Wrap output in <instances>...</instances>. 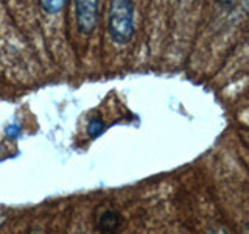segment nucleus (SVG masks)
Masks as SVG:
<instances>
[{"instance_id":"nucleus-7","label":"nucleus","mask_w":249,"mask_h":234,"mask_svg":"<svg viewBox=\"0 0 249 234\" xmlns=\"http://www.w3.org/2000/svg\"><path fill=\"white\" fill-rule=\"evenodd\" d=\"M212 234H226V233H224L223 230H216V231H213Z\"/></svg>"},{"instance_id":"nucleus-3","label":"nucleus","mask_w":249,"mask_h":234,"mask_svg":"<svg viewBox=\"0 0 249 234\" xmlns=\"http://www.w3.org/2000/svg\"><path fill=\"white\" fill-rule=\"evenodd\" d=\"M120 225V217L119 214L112 213V211H107L103 215H101V223H100V228L101 231L105 233H114Z\"/></svg>"},{"instance_id":"nucleus-1","label":"nucleus","mask_w":249,"mask_h":234,"mask_svg":"<svg viewBox=\"0 0 249 234\" xmlns=\"http://www.w3.org/2000/svg\"><path fill=\"white\" fill-rule=\"evenodd\" d=\"M107 30L115 44H129L136 31V6L132 0H111L107 11Z\"/></svg>"},{"instance_id":"nucleus-2","label":"nucleus","mask_w":249,"mask_h":234,"mask_svg":"<svg viewBox=\"0 0 249 234\" xmlns=\"http://www.w3.org/2000/svg\"><path fill=\"white\" fill-rule=\"evenodd\" d=\"M76 27L83 35L95 30L100 18V0H75Z\"/></svg>"},{"instance_id":"nucleus-8","label":"nucleus","mask_w":249,"mask_h":234,"mask_svg":"<svg viewBox=\"0 0 249 234\" xmlns=\"http://www.w3.org/2000/svg\"><path fill=\"white\" fill-rule=\"evenodd\" d=\"M245 234H249V225L245 228Z\"/></svg>"},{"instance_id":"nucleus-6","label":"nucleus","mask_w":249,"mask_h":234,"mask_svg":"<svg viewBox=\"0 0 249 234\" xmlns=\"http://www.w3.org/2000/svg\"><path fill=\"white\" fill-rule=\"evenodd\" d=\"M215 2H218V3H231V2H233V0H215Z\"/></svg>"},{"instance_id":"nucleus-5","label":"nucleus","mask_w":249,"mask_h":234,"mask_svg":"<svg viewBox=\"0 0 249 234\" xmlns=\"http://www.w3.org/2000/svg\"><path fill=\"white\" fill-rule=\"evenodd\" d=\"M88 131H89V135H90L92 137H97L98 135H101V133L105 131V125H103V122H101V120L95 119V120H92V122L89 123Z\"/></svg>"},{"instance_id":"nucleus-4","label":"nucleus","mask_w":249,"mask_h":234,"mask_svg":"<svg viewBox=\"0 0 249 234\" xmlns=\"http://www.w3.org/2000/svg\"><path fill=\"white\" fill-rule=\"evenodd\" d=\"M67 3V0H39L42 10L47 14H58L64 10V6Z\"/></svg>"}]
</instances>
